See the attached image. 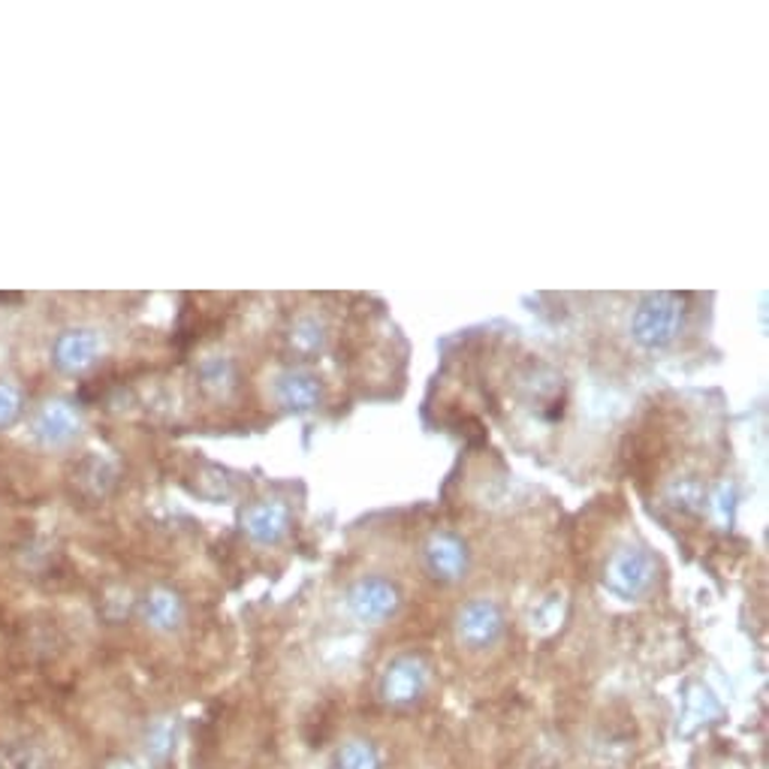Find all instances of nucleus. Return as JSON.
Returning a JSON list of instances; mask_svg holds the SVG:
<instances>
[{"label":"nucleus","instance_id":"1","mask_svg":"<svg viewBox=\"0 0 769 769\" xmlns=\"http://www.w3.org/2000/svg\"><path fill=\"white\" fill-rule=\"evenodd\" d=\"M348 607L360 621L365 625H378V621L392 619L399 607H402V594L383 577H365V580L353 582L348 592Z\"/></svg>","mask_w":769,"mask_h":769},{"label":"nucleus","instance_id":"2","mask_svg":"<svg viewBox=\"0 0 769 769\" xmlns=\"http://www.w3.org/2000/svg\"><path fill=\"white\" fill-rule=\"evenodd\" d=\"M456 634H459V643L468 648L495 646L504 634V613L495 601H487V597L468 601L456 619Z\"/></svg>","mask_w":769,"mask_h":769},{"label":"nucleus","instance_id":"3","mask_svg":"<svg viewBox=\"0 0 769 769\" xmlns=\"http://www.w3.org/2000/svg\"><path fill=\"white\" fill-rule=\"evenodd\" d=\"M426 682H429L426 664L414 658V655H402V658H395V661L387 667L380 694H383V701L390 703V706L405 709V706H414V703L423 697Z\"/></svg>","mask_w":769,"mask_h":769},{"label":"nucleus","instance_id":"4","mask_svg":"<svg viewBox=\"0 0 769 769\" xmlns=\"http://www.w3.org/2000/svg\"><path fill=\"white\" fill-rule=\"evenodd\" d=\"M679 302L676 299L658 297L640 305L634 317V338L643 348H664L676 336L679 326Z\"/></svg>","mask_w":769,"mask_h":769},{"label":"nucleus","instance_id":"5","mask_svg":"<svg viewBox=\"0 0 769 769\" xmlns=\"http://www.w3.org/2000/svg\"><path fill=\"white\" fill-rule=\"evenodd\" d=\"M655 582V565L640 550H621L607 567V585L621 597H640Z\"/></svg>","mask_w":769,"mask_h":769},{"label":"nucleus","instance_id":"6","mask_svg":"<svg viewBox=\"0 0 769 769\" xmlns=\"http://www.w3.org/2000/svg\"><path fill=\"white\" fill-rule=\"evenodd\" d=\"M426 565L432 570L438 580H459L465 577V567H468V555L462 540H456L453 534H434L426 546Z\"/></svg>","mask_w":769,"mask_h":769},{"label":"nucleus","instance_id":"7","mask_svg":"<svg viewBox=\"0 0 769 769\" xmlns=\"http://www.w3.org/2000/svg\"><path fill=\"white\" fill-rule=\"evenodd\" d=\"M248 534L260 543H275L287 534V510L281 504H260L244 516Z\"/></svg>","mask_w":769,"mask_h":769},{"label":"nucleus","instance_id":"8","mask_svg":"<svg viewBox=\"0 0 769 769\" xmlns=\"http://www.w3.org/2000/svg\"><path fill=\"white\" fill-rule=\"evenodd\" d=\"M278 399H281L287 407H305L317 405L320 399V383L311 378V375H287V378L278 383Z\"/></svg>","mask_w":769,"mask_h":769},{"label":"nucleus","instance_id":"9","mask_svg":"<svg viewBox=\"0 0 769 769\" xmlns=\"http://www.w3.org/2000/svg\"><path fill=\"white\" fill-rule=\"evenodd\" d=\"M336 769H380V757L371 743L348 740L336 752Z\"/></svg>","mask_w":769,"mask_h":769}]
</instances>
